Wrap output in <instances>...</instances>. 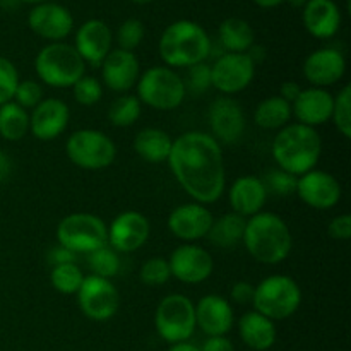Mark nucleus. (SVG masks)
Returning a JSON list of instances; mask_svg holds the SVG:
<instances>
[{
	"label": "nucleus",
	"mask_w": 351,
	"mask_h": 351,
	"mask_svg": "<svg viewBox=\"0 0 351 351\" xmlns=\"http://www.w3.org/2000/svg\"><path fill=\"white\" fill-rule=\"evenodd\" d=\"M168 167L185 194L199 204H215L226 191L221 144L208 132L189 130L173 139Z\"/></svg>",
	"instance_id": "obj_1"
},
{
	"label": "nucleus",
	"mask_w": 351,
	"mask_h": 351,
	"mask_svg": "<svg viewBox=\"0 0 351 351\" xmlns=\"http://www.w3.org/2000/svg\"><path fill=\"white\" fill-rule=\"evenodd\" d=\"M242 243L256 263L278 266L291 254L293 237L290 226L280 215L261 211L247 218Z\"/></svg>",
	"instance_id": "obj_2"
},
{
	"label": "nucleus",
	"mask_w": 351,
	"mask_h": 351,
	"mask_svg": "<svg viewBox=\"0 0 351 351\" xmlns=\"http://www.w3.org/2000/svg\"><path fill=\"white\" fill-rule=\"evenodd\" d=\"M271 156L280 170L300 177L317 168L322 156V137L317 129L288 123L280 129L271 143Z\"/></svg>",
	"instance_id": "obj_3"
},
{
	"label": "nucleus",
	"mask_w": 351,
	"mask_h": 351,
	"mask_svg": "<svg viewBox=\"0 0 351 351\" xmlns=\"http://www.w3.org/2000/svg\"><path fill=\"white\" fill-rule=\"evenodd\" d=\"M213 43L201 24L180 19L165 27L158 51L163 64L170 69H189L206 62L211 55Z\"/></svg>",
	"instance_id": "obj_4"
},
{
	"label": "nucleus",
	"mask_w": 351,
	"mask_h": 351,
	"mask_svg": "<svg viewBox=\"0 0 351 351\" xmlns=\"http://www.w3.org/2000/svg\"><path fill=\"white\" fill-rule=\"evenodd\" d=\"M136 91L139 101L156 112H173L187 98L184 77L167 65H153L141 72Z\"/></svg>",
	"instance_id": "obj_5"
},
{
	"label": "nucleus",
	"mask_w": 351,
	"mask_h": 351,
	"mask_svg": "<svg viewBox=\"0 0 351 351\" xmlns=\"http://www.w3.org/2000/svg\"><path fill=\"white\" fill-rule=\"evenodd\" d=\"M302 288L288 274H271L254 287V311L271 321L293 317L302 305Z\"/></svg>",
	"instance_id": "obj_6"
},
{
	"label": "nucleus",
	"mask_w": 351,
	"mask_h": 351,
	"mask_svg": "<svg viewBox=\"0 0 351 351\" xmlns=\"http://www.w3.org/2000/svg\"><path fill=\"white\" fill-rule=\"evenodd\" d=\"M34 71L43 84L55 89L72 88L86 74V64L72 45L48 43L34 57Z\"/></svg>",
	"instance_id": "obj_7"
},
{
	"label": "nucleus",
	"mask_w": 351,
	"mask_h": 351,
	"mask_svg": "<svg viewBox=\"0 0 351 351\" xmlns=\"http://www.w3.org/2000/svg\"><path fill=\"white\" fill-rule=\"evenodd\" d=\"M55 237L58 245L65 247L75 256H88L93 250L108 245V226L93 213H72L58 221Z\"/></svg>",
	"instance_id": "obj_8"
},
{
	"label": "nucleus",
	"mask_w": 351,
	"mask_h": 351,
	"mask_svg": "<svg viewBox=\"0 0 351 351\" xmlns=\"http://www.w3.org/2000/svg\"><path fill=\"white\" fill-rule=\"evenodd\" d=\"M65 153L71 163L81 170L99 171L112 167L117 158V146L103 130L79 129L65 141Z\"/></svg>",
	"instance_id": "obj_9"
},
{
	"label": "nucleus",
	"mask_w": 351,
	"mask_h": 351,
	"mask_svg": "<svg viewBox=\"0 0 351 351\" xmlns=\"http://www.w3.org/2000/svg\"><path fill=\"white\" fill-rule=\"evenodd\" d=\"M154 329L168 345L189 341L195 331L194 302L184 293H170L154 311Z\"/></svg>",
	"instance_id": "obj_10"
},
{
	"label": "nucleus",
	"mask_w": 351,
	"mask_h": 351,
	"mask_svg": "<svg viewBox=\"0 0 351 351\" xmlns=\"http://www.w3.org/2000/svg\"><path fill=\"white\" fill-rule=\"evenodd\" d=\"M75 298L84 317L95 322L110 321L115 317L120 308V293L112 280L95 274L84 276Z\"/></svg>",
	"instance_id": "obj_11"
},
{
	"label": "nucleus",
	"mask_w": 351,
	"mask_h": 351,
	"mask_svg": "<svg viewBox=\"0 0 351 351\" xmlns=\"http://www.w3.org/2000/svg\"><path fill=\"white\" fill-rule=\"evenodd\" d=\"M256 67L247 53L225 51L211 65V88L221 93V96L239 95L252 84Z\"/></svg>",
	"instance_id": "obj_12"
},
{
	"label": "nucleus",
	"mask_w": 351,
	"mask_h": 351,
	"mask_svg": "<svg viewBox=\"0 0 351 351\" xmlns=\"http://www.w3.org/2000/svg\"><path fill=\"white\" fill-rule=\"evenodd\" d=\"M171 278L184 285H201L215 273L211 252L197 243H182L168 257Z\"/></svg>",
	"instance_id": "obj_13"
},
{
	"label": "nucleus",
	"mask_w": 351,
	"mask_h": 351,
	"mask_svg": "<svg viewBox=\"0 0 351 351\" xmlns=\"http://www.w3.org/2000/svg\"><path fill=\"white\" fill-rule=\"evenodd\" d=\"M295 194L308 208L317 209V211H329L341 201L343 187L335 175L314 168L297 178Z\"/></svg>",
	"instance_id": "obj_14"
},
{
	"label": "nucleus",
	"mask_w": 351,
	"mask_h": 351,
	"mask_svg": "<svg viewBox=\"0 0 351 351\" xmlns=\"http://www.w3.org/2000/svg\"><path fill=\"white\" fill-rule=\"evenodd\" d=\"M208 123L211 136L219 144L239 143L247 129L242 105L232 96H218L209 103Z\"/></svg>",
	"instance_id": "obj_15"
},
{
	"label": "nucleus",
	"mask_w": 351,
	"mask_h": 351,
	"mask_svg": "<svg viewBox=\"0 0 351 351\" xmlns=\"http://www.w3.org/2000/svg\"><path fill=\"white\" fill-rule=\"evenodd\" d=\"M213 221L215 216L211 209L192 201L177 206L168 215L167 226L175 239L182 240L184 243H197L199 240L208 237Z\"/></svg>",
	"instance_id": "obj_16"
},
{
	"label": "nucleus",
	"mask_w": 351,
	"mask_h": 351,
	"mask_svg": "<svg viewBox=\"0 0 351 351\" xmlns=\"http://www.w3.org/2000/svg\"><path fill=\"white\" fill-rule=\"evenodd\" d=\"M108 226V245L119 254H130L146 245L151 235L149 219L139 211H123Z\"/></svg>",
	"instance_id": "obj_17"
},
{
	"label": "nucleus",
	"mask_w": 351,
	"mask_h": 351,
	"mask_svg": "<svg viewBox=\"0 0 351 351\" xmlns=\"http://www.w3.org/2000/svg\"><path fill=\"white\" fill-rule=\"evenodd\" d=\"M27 26L36 36L43 38L48 43H58L74 29V16L60 3H38L27 14Z\"/></svg>",
	"instance_id": "obj_18"
},
{
	"label": "nucleus",
	"mask_w": 351,
	"mask_h": 351,
	"mask_svg": "<svg viewBox=\"0 0 351 351\" xmlns=\"http://www.w3.org/2000/svg\"><path fill=\"white\" fill-rule=\"evenodd\" d=\"M99 69H101L103 88H108L110 91L119 93V95L132 91L141 75V64L137 55L122 48H112Z\"/></svg>",
	"instance_id": "obj_19"
},
{
	"label": "nucleus",
	"mask_w": 351,
	"mask_h": 351,
	"mask_svg": "<svg viewBox=\"0 0 351 351\" xmlns=\"http://www.w3.org/2000/svg\"><path fill=\"white\" fill-rule=\"evenodd\" d=\"M71 122L69 105L60 98H43L29 113V132L38 141H55L67 130Z\"/></svg>",
	"instance_id": "obj_20"
},
{
	"label": "nucleus",
	"mask_w": 351,
	"mask_h": 351,
	"mask_svg": "<svg viewBox=\"0 0 351 351\" xmlns=\"http://www.w3.org/2000/svg\"><path fill=\"white\" fill-rule=\"evenodd\" d=\"M304 77L314 88L335 86L341 81L346 74V58L339 50L331 47H322L314 50L305 57L302 65Z\"/></svg>",
	"instance_id": "obj_21"
},
{
	"label": "nucleus",
	"mask_w": 351,
	"mask_h": 351,
	"mask_svg": "<svg viewBox=\"0 0 351 351\" xmlns=\"http://www.w3.org/2000/svg\"><path fill=\"white\" fill-rule=\"evenodd\" d=\"M112 43L113 34L108 24L101 19H88L75 31L72 47L86 65L99 67L106 55L112 51Z\"/></svg>",
	"instance_id": "obj_22"
},
{
	"label": "nucleus",
	"mask_w": 351,
	"mask_h": 351,
	"mask_svg": "<svg viewBox=\"0 0 351 351\" xmlns=\"http://www.w3.org/2000/svg\"><path fill=\"white\" fill-rule=\"evenodd\" d=\"M195 308V328L201 329L206 336H226L235 324V312L228 298L221 295H204Z\"/></svg>",
	"instance_id": "obj_23"
},
{
	"label": "nucleus",
	"mask_w": 351,
	"mask_h": 351,
	"mask_svg": "<svg viewBox=\"0 0 351 351\" xmlns=\"http://www.w3.org/2000/svg\"><path fill=\"white\" fill-rule=\"evenodd\" d=\"M332 103H335V95L324 88H305L302 89L300 95L291 103V117L302 125L317 127L331 122L332 115Z\"/></svg>",
	"instance_id": "obj_24"
},
{
	"label": "nucleus",
	"mask_w": 351,
	"mask_h": 351,
	"mask_svg": "<svg viewBox=\"0 0 351 351\" xmlns=\"http://www.w3.org/2000/svg\"><path fill=\"white\" fill-rule=\"evenodd\" d=\"M267 197L269 194H267L263 178L256 175H242L235 178L228 189V202L232 206V213H237L245 219L263 211Z\"/></svg>",
	"instance_id": "obj_25"
},
{
	"label": "nucleus",
	"mask_w": 351,
	"mask_h": 351,
	"mask_svg": "<svg viewBox=\"0 0 351 351\" xmlns=\"http://www.w3.org/2000/svg\"><path fill=\"white\" fill-rule=\"evenodd\" d=\"M302 21L311 36L331 40L341 27V9L335 0H308L304 5Z\"/></svg>",
	"instance_id": "obj_26"
},
{
	"label": "nucleus",
	"mask_w": 351,
	"mask_h": 351,
	"mask_svg": "<svg viewBox=\"0 0 351 351\" xmlns=\"http://www.w3.org/2000/svg\"><path fill=\"white\" fill-rule=\"evenodd\" d=\"M239 336L247 348L254 351H267L278 339L276 324L256 311H249L237 322Z\"/></svg>",
	"instance_id": "obj_27"
},
{
	"label": "nucleus",
	"mask_w": 351,
	"mask_h": 351,
	"mask_svg": "<svg viewBox=\"0 0 351 351\" xmlns=\"http://www.w3.org/2000/svg\"><path fill=\"white\" fill-rule=\"evenodd\" d=\"M132 146L137 156L143 158L147 163H167L171 146H173V137L163 129L146 127L136 134Z\"/></svg>",
	"instance_id": "obj_28"
},
{
	"label": "nucleus",
	"mask_w": 351,
	"mask_h": 351,
	"mask_svg": "<svg viewBox=\"0 0 351 351\" xmlns=\"http://www.w3.org/2000/svg\"><path fill=\"white\" fill-rule=\"evenodd\" d=\"M218 40L228 53H247L256 45V33L245 19L228 17L219 24Z\"/></svg>",
	"instance_id": "obj_29"
},
{
	"label": "nucleus",
	"mask_w": 351,
	"mask_h": 351,
	"mask_svg": "<svg viewBox=\"0 0 351 351\" xmlns=\"http://www.w3.org/2000/svg\"><path fill=\"white\" fill-rule=\"evenodd\" d=\"M245 221L247 219L237 213H225L219 218H215L206 239L218 249H235L242 243Z\"/></svg>",
	"instance_id": "obj_30"
},
{
	"label": "nucleus",
	"mask_w": 351,
	"mask_h": 351,
	"mask_svg": "<svg viewBox=\"0 0 351 351\" xmlns=\"http://www.w3.org/2000/svg\"><path fill=\"white\" fill-rule=\"evenodd\" d=\"M291 103L280 95L267 96L254 110V122L264 130H280L291 123Z\"/></svg>",
	"instance_id": "obj_31"
},
{
	"label": "nucleus",
	"mask_w": 351,
	"mask_h": 351,
	"mask_svg": "<svg viewBox=\"0 0 351 351\" xmlns=\"http://www.w3.org/2000/svg\"><path fill=\"white\" fill-rule=\"evenodd\" d=\"M29 132V112L17 103L9 101L0 106V137L17 143Z\"/></svg>",
	"instance_id": "obj_32"
},
{
	"label": "nucleus",
	"mask_w": 351,
	"mask_h": 351,
	"mask_svg": "<svg viewBox=\"0 0 351 351\" xmlns=\"http://www.w3.org/2000/svg\"><path fill=\"white\" fill-rule=\"evenodd\" d=\"M143 115V103L136 95H119L108 106V122L119 129L132 127Z\"/></svg>",
	"instance_id": "obj_33"
},
{
	"label": "nucleus",
	"mask_w": 351,
	"mask_h": 351,
	"mask_svg": "<svg viewBox=\"0 0 351 351\" xmlns=\"http://www.w3.org/2000/svg\"><path fill=\"white\" fill-rule=\"evenodd\" d=\"M82 281H84V274L75 263L55 266L50 271L51 287L62 295H75L81 288Z\"/></svg>",
	"instance_id": "obj_34"
},
{
	"label": "nucleus",
	"mask_w": 351,
	"mask_h": 351,
	"mask_svg": "<svg viewBox=\"0 0 351 351\" xmlns=\"http://www.w3.org/2000/svg\"><path fill=\"white\" fill-rule=\"evenodd\" d=\"M88 266L95 276L112 280L120 271L119 252H115L110 245L99 247V249L88 254Z\"/></svg>",
	"instance_id": "obj_35"
},
{
	"label": "nucleus",
	"mask_w": 351,
	"mask_h": 351,
	"mask_svg": "<svg viewBox=\"0 0 351 351\" xmlns=\"http://www.w3.org/2000/svg\"><path fill=\"white\" fill-rule=\"evenodd\" d=\"M331 122L345 139L351 137V86L345 84L335 96Z\"/></svg>",
	"instance_id": "obj_36"
},
{
	"label": "nucleus",
	"mask_w": 351,
	"mask_h": 351,
	"mask_svg": "<svg viewBox=\"0 0 351 351\" xmlns=\"http://www.w3.org/2000/svg\"><path fill=\"white\" fill-rule=\"evenodd\" d=\"M170 266H168V259L165 257H149L147 261H144L139 269L141 283L149 288L163 287L170 281Z\"/></svg>",
	"instance_id": "obj_37"
},
{
	"label": "nucleus",
	"mask_w": 351,
	"mask_h": 351,
	"mask_svg": "<svg viewBox=\"0 0 351 351\" xmlns=\"http://www.w3.org/2000/svg\"><path fill=\"white\" fill-rule=\"evenodd\" d=\"M103 84L98 77L93 75H82L74 86H72V96H74L75 103L81 106H95L101 101L103 98Z\"/></svg>",
	"instance_id": "obj_38"
},
{
	"label": "nucleus",
	"mask_w": 351,
	"mask_h": 351,
	"mask_svg": "<svg viewBox=\"0 0 351 351\" xmlns=\"http://www.w3.org/2000/svg\"><path fill=\"white\" fill-rule=\"evenodd\" d=\"M144 36H146V27H144L143 21L136 19V17H130V19L123 21L119 26V29H117L115 40L119 43L117 48L134 51L143 43Z\"/></svg>",
	"instance_id": "obj_39"
},
{
	"label": "nucleus",
	"mask_w": 351,
	"mask_h": 351,
	"mask_svg": "<svg viewBox=\"0 0 351 351\" xmlns=\"http://www.w3.org/2000/svg\"><path fill=\"white\" fill-rule=\"evenodd\" d=\"M297 178L298 177L288 173V171L274 168L264 175L263 182L266 185L267 194L278 195V197H290L297 191Z\"/></svg>",
	"instance_id": "obj_40"
},
{
	"label": "nucleus",
	"mask_w": 351,
	"mask_h": 351,
	"mask_svg": "<svg viewBox=\"0 0 351 351\" xmlns=\"http://www.w3.org/2000/svg\"><path fill=\"white\" fill-rule=\"evenodd\" d=\"M185 89L191 95H204L211 89V65L208 62H201L187 69V75L184 77Z\"/></svg>",
	"instance_id": "obj_41"
},
{
	"label": "nucleus",
	"mask_w": 351,
	"mask_h": 351,
	"mask_svg": "<svg viewBox=\"0 0 351 351\" xmlns=\"http://www.w3.org/2000/svg\"><path fill=\"white\" fill-rule=\"evenodd\" d=\"M21 77L17 67L7 57L0 55V106L12 101Z\"/></svg>",
	"instance_id": "obj_42"
},
{
	"label": "nucleus",
	"mask_w": 351,
	"mask_h": 351,
	"mask_svg": "<svg viewBox=\"0 0 351 351\" xmlns=\"http://www.w3.org/2000/svg\"><path fill=\"white\" fill-rule=\"evenodd\" d=\"M41 99H43V88L40 82L33 79H23L17 84L12 101L23 106L24 110H33Z\"/></svg>",
	"instance_id": "obj_43"
},
{
	"label": "nucleus",
	"mask_w": 351,
	"mask_h": 351,
	"mask_svg": "<svg viewBox=\"0 0 351 351\" xmlns=\"http://www.w3.org/2000/svg\"><path fill=\"white\" fill-rule=\"evenodd\" d=\"M328 235L332 240H339V242H345V240L351 239V216L348 213L338 215L329 221Z\"/></svg>",
	"instance_id": "obj_44"
},
{
	"label": "nucleus",
	"mask_w": 351,
	"mask_h": 351,
	"mask_svg": "<svg viewBox=\"0 0 351 351\" xmlns=\"http://www.w3.org/2000/svg\"><path fill=\"white\" fill-rule=\"evenodd\" d=\"M254 287L250 281H237V283L232 285V290H230V304L237 305H247L252 304L254 298Z\"/></svg>",
	"instance_id": "obj_45"
},
{
	"label": "nucleus",
	"mask_w": 351,
	"mask_h": 351,
	"mask_svg": "<svg viewBox=\"0 0 351 351\" xmlns=\"http://www.w3.org/2000/svg\"><path fill=\"white\" fill-rule=\"evenodd\" d=\"M75 254L71 252L69 249H65V247L62 245H55L51 247L50 250H48V256H47V261L48 264H51V267L55 266H62V264H69V263H75Z\"/></svg>",
	"instance_id": "obj_46"
},
{
	"label": "nucleus",
	"mask_w": 351,
	"mask_h": 351,
	"mask_svg": "<svg viewBox=\"0 0 351 351\" xmlns=\"http://www.w3.org/2000/svg\"><path fill=\"white\" fill-rule=\"evenodd\" d=\"M201 351H235V346L226 336H208L202 343Z\"/></svg>",
	"instance_id": "obj_47"
},
{
	"label": "nucleus",
	"mask_w": 351,
	"mask_h": 351,
	"mask_svg": "<svg viewBox=\"0 0 351 351\" xmlns=\"http://www.w3.org/2000/svg\"><path fill=\"white\" fill-rule=\"evenodd\" d=\"M302 89L304 88H302L297 81H285L283 84L280 86V96L283 99H287L288 103H293L295 99H297V96L300 95Z\"/></svg>",
	"instance_id": "obj_48"
},
{
	"label": "nucleus",
	"mask_w": 351,
	"mask_h": 351,
	"mask_svg": "<svg viewBox=\"0 0 351 351\" xmlns=\"http://www.w3.org/2000/svg\"><path fill=\"white\" fill-rule=\"evenodd\" d=\"M10 173H12V161H10L9 154L0 149V184L9 180Z\"/></svg>",
	"instance_id": "obj_49"
},
{
	"label": "nucleus",
	"mask_w": 351,
	"mask_h": 351,
	"mask_svg": "<svg viewBox=\"0 0 351 351\" xmlns=\"http://www.w3.org/2000/svg\"><path fill=\"white\" fill-rule=\"evenodd\" d=\"M168 351H201V348L191 341H182V343H175V345H170Z\"/></svg>",
	"instance_id": "obj_50"
},
{
	"label": "nucleus",
	"mask_w": 351,
	"mask_h": 351,
	"mask_svg": "<svg viewBox=\"0 0 351 351\" xmlns=\"http://www.w3.org/2000/svg\"><path fill=\"white\" fill-rule=\"evenodd\" d=\"M252 2L261 9H274V7L281 5L285 0H252Z\"/></svg>",
	"instance_id": "obj_51"
},
{
	"label": "nucleus",
	"mask_w": 351,
	"mask_h": 351,
	"mask_svg": "<svg viewBox=\"0 0 351 351\" xmlns=\"http://www.w3.org/2000/svg\"><path fill=\"white\" fill-rule=\"evenodd\" d=\"M285 2L290 3L291 7H304L308 0H285Z\"/></svg>",
	"instance_id": "obj_52"
},
{
	"label": "nucleus",
	"mask_w": 351,
	"mask_h": 351,
	"mask_svg": "<svg viewBox=\"0 0 351 351\" xmlns=\"http://www.w3.org/2000/svg\"><path fill=\"white\" fill-rule=\"evenodd\" d=\"M19 2H24V3H34V5H38V3L51 2V0H19Z\"/></svg>",
	"instance_id": "obj_53"
},
{
	"label": "nucleus",
	"mask_w": 351,
	"mask_h": 351,
	"mask_svg": "<svg viewBox=\"0 0 351 351\" xmlns=\"http://www.w3.org/2000/svg\"><path fill=\"white\" fill-rule=\"evenodd\" d=\"M130 2L137 3V5H146V3H151V2H154V0H130Z\"/></svg>",
	"instance_id": "obj_54"
}]
</instances>
